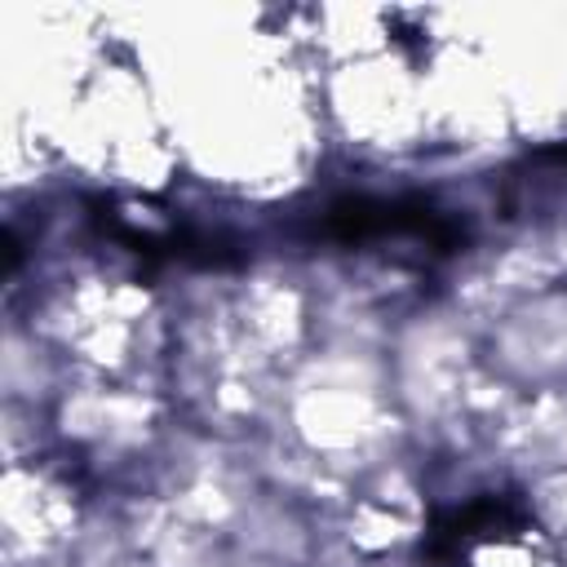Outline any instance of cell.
Listing matches in <instances>:
<instances>
[{
  "label": "cell",
  "mask_w": 567,
  "mask_h": 567,
  "mask_svg": "<svg viewBox=\"0 0 567 567\" xmlns=\"http://www.w3.org/2000/svg\"><path fill=\"white\" fill-rule=\"evenodd\" d=\"M323 235L341 239V244H372V239H390V235H416V239H430L443 252H452L461 244V226H452L430 204H421V199H368V195L328 204Z\"/></svg>",
  "instance_id": "1"
}]
</instances>
